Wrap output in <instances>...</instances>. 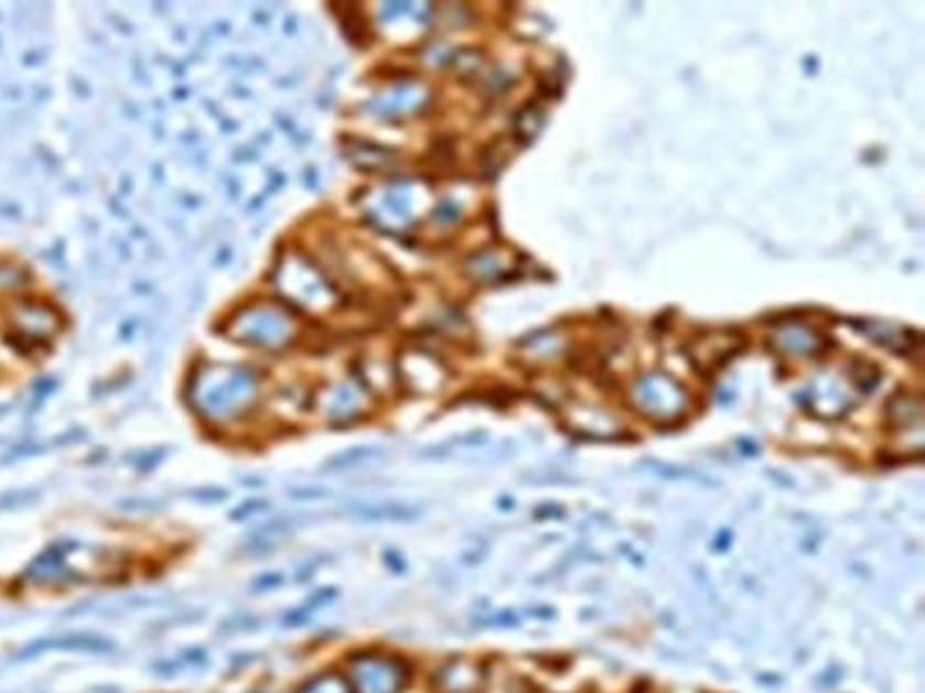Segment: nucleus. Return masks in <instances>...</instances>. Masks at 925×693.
I'll return each instance as SVG.
<instances>
[{
    "mask_svg": "<svg viewBox=\"0 0 925 693\" xmlns=\"http://www.w3.org/2000/svg\"><path fill=\"white\" fill-rule=\"evenodd\" d=\"M345 678L353 693H404L409 667L392 653L362 650L353 653Z\"/></svg>",
    "mask_w": 925,
    "mask_h": 693,
    "instance_id": "f257e3e1",
    "label": "nucleus"
},
{
    "mask_svg": "<svg viewBox=\"0 0 925 693\" xmlns=\"http://www.w3.org/2000/svg\"><path fill=\"white\" fill-rule=\"evenodd\" d=\"M256 394V381L245 370L226 376L219 385L201 396V414L211 423L228 424L245 414Z\"/></svg>",
    "mask_w": 925,
    "mask_h": 693,
    "instance_id": "f03ea898",
    "label": "nucleus"
},
{
    "mask_svg": "<svg viewBox=\"0 0 925 693\" xmlns=\"http://www.w3.org/2000/svg\"><path fill=\"white\" fill-rule=\"evenodd\" d=\"M351 519L369 524H407L420 519V506L409 502H396V500H384V502H355L347 506L344 511Z\"/></svg>",
    "mask_w": 925,
    "mask_h": 693,
    "instance_id": "7ed1b4c3",
    "label": "nucleus"
},
{
    "mask_svg": "<svg viewBox=\"0 0 925 693\" xmlns=\"http://www.w3.org/2000/svg\"><path fill=\"white\" fill-rule=\"evenodd\" d=\"M387 455H389V450L386 446L358 444V446L342 450L338 454L330 457L325 461L324 469L327 474H344V472H353V469L367 468L370 464L387 459Z\"/></svg>",
    "mask_w": 925,
    "mask_h": 693,
    "instance_id": "20e7f679",
    "label": "nucleus"
},
{
    "mask_svg": "<svg viewBox=\"0 0 925 693\" xmlns=\"http://www.w3.org/2000/svg\"><path fill=\"white\" fill-rule=\"evenodd\" d=\"M481 679L483 670L480 664L460 659L440 669L435 675V683L443 693H471L477 690Z\"/></svg>",
    "mask_w": 925,
    "mask_h": 693,
    "instance_id": "39448f33",
    "label": "nucleus"
},
{
    "mask_svg": "<svg viewBox=\"0 0 925 693\" xmlns=\"http://www.w3.org/2000/svg\"><path fill=\"white\" fill-rule=\"evenodd\" d=\"M291 537H293V524L290 520H270L268 524L260 526L246 539L245 551L251 556L273 553L277 548L284 545Z\"/></svg>",
    "mask_w": 925,
    "mask_h": 693,
    "instance_id": "423d86ee",
    "label": "nucleus"
},
{
    "mask_svg": "<svg viewBox=\"0 0 925 693\" xmlns=\"http://www.w3.org/2000/svg\"><path fill=\"white\" fill-rule=\"evenodd\" d=\"M297 693H353L349 681L338 672L319 673L305 681Z\"/></svg>",
    "mask_w": 925,
    "mask_h": 693,
    "instance_id": "0eeeda50",
    "label": "nucleus"
},
{
    "mask_svg": "<svg viewBox=\"0 0 925 693\" xmlns=\"http://www.w3.org/2000/svg\"><path fill=\"white\" fill-rule=\"evenodd\" d=\"M270 509V500L266 499H250L245 500L243 505L237 506L230 513L232 522H246V520L256 519L259 515L265 513Z\"/></svg>",
    "mask_w": 925,
    "mask_h": 693,
    "instance_id": "6e6552de",
    "label": "nucleus"
},
{
    "mask_svg": "<svg viewBox=\"0 0 925 693\" xmlns=\"http://www.w3.org/2000/svg\"><path fill=\"white\" fill-rule=\"evenodd\" d=\"M282 585H284V574L270 571V573L259 574L251 580L250 591L254 594L273 593Z\"/></svg>",
    "mask_w": 925,
    "mask_h": 693,
    "instance_id": "1a4fd4ad",
    "label": "nucleus"
},
{
    "mask_svg": "<svg viewBox=\"0 0 925 693\" xmlns=\"http://www.w3.org/2000/svg\"><path fill=\"white\" fill-rule=\"evenodd\" d=\"M330 489L311 488V486H301V488H293L288 491V497L299 502H315V500L330 499Z\"/></svg>",
    "mask_w": 925,
    "mask_h": 693,
    "instance_id": "9d476101",
    "label": "nucleus"
},
{
    "mask_svg": "<svg viewBox=\"0 0 925 693\" xmlns=\"http://www.w3.org/2000/svg\"><path fill=\"white\" fill-rule=\"evenodd\" d=\"M384 556V562H386L387 569H390L395 574L406 573L407 562L401 556L400 551H396V549H387L386 553L381 554Z\"/></svg>",
    "mask_w": 925,
    "mask_h": 693,
    "instance_id": "9b49d317",
    "label": "nucleus"
},
{
    "mask_svg": "<svg viewBox=\"0 0 925 693\" xmlns=\"http://www.w3.org/2000/svg\"><path fill=\"white\" fill-rule=\"evenodd\" d=\"M471 693H477V692H471Z\"/></svg>",
    "mask_w": 925,
    "mask_h": 693,
    "instance_id": "f8f14e48",
    "label": "nucleus"
}]
</instances>
